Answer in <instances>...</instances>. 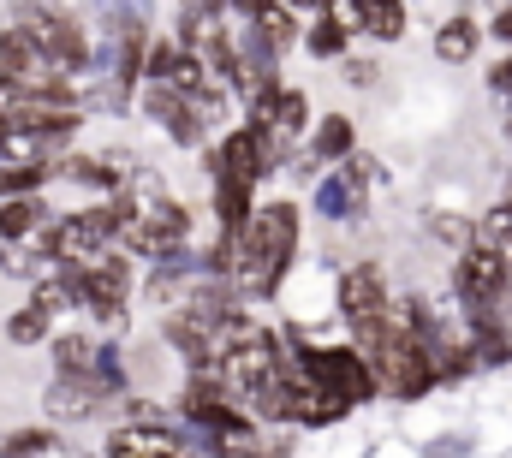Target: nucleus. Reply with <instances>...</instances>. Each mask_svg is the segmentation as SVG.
<instances>
[{"label":"nucleus","instance_id":"1","mask_svg":"<svg viewBox=\"0 0 512 458\" xmlns=\"http://www.w3.org/2000/svg\"><path fill=\"white\" fill-rule=\"evenodd\" d=\"M292 250H298V203L251 209V221H245L239 244H233V280H239L245 292H256V298H268V292L280 286Z\"/></svg>","mask_w":512,"mask_h":458},{"label":"nucleus","instance_id":"2","mask_svg":"<svg viewBox=\"0 0 512 458\" xmlns=\"http://www.w3.org/2000/svg\"><path fill=\"white\" fill-rule=\"evenodd\" d=\"M209 369H215V381H221V387H239V393L256 405V399L280 381L286 357H280V340H274L268 328H251V322H245L239 334H227V340H221V351H215V363H209Z\"/></svg>","mask_w":512,"mask_h":458},{"label":"nucleus","instance_id":"3","mask_svg":"<svg viewBox=\"0 0 512 458\" xmlns=\"http://www.w3.org/2000/svg\"><path fill=\"white\" fill-rule=\"evenodd\" d=\"M191 232V221H185V209L173 203V197H161V191H137L131 203H120V238H126L137 256H167L179 238Z\"/></svg>","mask_w":512,"mask_h":458},{"label":"nucleus","instance_id":"4","mask_svg":"<svg viewBox=\"0 0 512 458\" xmlns=\"http://www.w3.org/2000/svg\"><path fill=\"white\" fill-rule=\"evenodd\" d=\"M12 24L30 36L36 60H42L48 72H84V66H90V36H84V24H78V18L48 12V6H24Z\"/></svg>","mask_w":512,"mask_h":458},{"label":"nucleus","instance_id":"5","mask_svg":"<svg viewBox=\"0 0 512 458\" xmlns=\"http://www.w3.org/2000/svg\"><path fill=\"white\" fill-rule=\"evenodd\" d=\"M120 238V203H102V209H78V215H60L48 227V256L66 262V268H84L96 256H108V244Z\"/></svg>","mask_w":512,"mask_h":458},{"label":"nucleus","instance_id":"6","mask_svg":"<svg viewBox=\"0 0 512 458\" xmlns=\"http://www.w3.org/2000/svg\"><path fill=\"white\" fill-rule=\"evenodd\" d=\"M292 363H298L334 405H346V411L376 393V381H370V369H364V357H358L352 345H304Z\"/></svg>","mask_w":512,"mask_h":458},{"label":"nucleus","instance_id":"7","mask_svg":"<svg viewBox=\"0 0 512 458\" xmlns=\"http://www.w3.org/2000/svg\"><path fill=\"white\" fill-rule=\"evenodd\" d=\"M340 316H346L352 340L376 334L387 316H393V298H387V274L376 268V262H358V268H346V274H340Z\"/></svg>","mask_w":512,"mask_h":458},{"label":"nucleus","instance_id":"8","mask_svg":"<svg viewBox=\"0 0 512 458\" xmlns=\"http://www.w3.org/2000/svg\"><path fill=\"white\" fill-rule=\"evenodd\" d=\"M453 286H459V304H465L471 316H501V304L512 298V268L501 256H489V250L471 244V250L459 256Z\"/></svg>","mask_w":512,"mask_h":458},{"label":"nucleus","instance_id":"9","mask_svg":"<svg viewBox=\"0 0 512 458\" xmlns=\"http://www.w3.org/2000/svg\"><path fill=\"white\" fill-rule=\"evenodd\" d=\"M66 280H72L78 304H90L102 322H120V316H126V298H131V268H126V256H96V262L72 268Z\"/></svg>","mask_w":512,"mask_h":458},{"label":"nucleus","instance_id":"10","mask_svg":"<svg viewBox=\"0 0 512 458\" xmlns=\"http://www.w3.org/2000/svg\"><path fill=\"white\" fill-rule=\"evenodd\" d=\"M108 458H197L191 441L155 417H131L120 429H108Z\"/></svg>","mask_w":512,"mask_h":458},{"label":"nucleus","instance_id":"11","mask_svg":"<svg viewBox=\"0 0 512 458\" xmlns=\"http://www.w3.org/2000/svg\"><path fill=\"white\" fill-rule=\"evenodd\" d=\"M108 399H114V393H108V387H96V381H54L42 405H48V417H54V423H84V417L108 411Z\"/></svg>","mask_w":512,"mask_h":458},{"label":"nucleus","instance_id":"12","mask_svg":"<svg viewBox=\"0 0 512 458\" xmlns=\"http://www.w3.org/2000/svg\"><path fill=\"white\" fill-rule=\"evenodd\" d=\"M346 24H358V30H370L376 42H393V36H405V6H387V0H358V6H334Z\"/></svg>","mask_w":512,"mask_h":458},{"label":"nucleus","instance_id":"13","mask_svg":"<svg viewBox=\"0 0 512 458\" xmlns=\"http://www.w3.org/2000/svg\"><path fill=\"white\" fill-rule=\"evenodd\" d=\"M0 72L12 78V84H30V78H42L48 66L36 60V48H30V36L18 30V24H6L0 30Z\"/></svg>","mask_w":512,"mask_h":458},{"label":"nucleus","instance_id":"14","mask_svg":"<svg viewBox=\"0 0 512 458\" xmlns=\"http://www.w3.org/2000/svg\"><path fill=\"white\" fill-rule=\"evenodd\" d=\"M477 42H483V30H477V18H465V12H453V18L435 30V54H441L447 66H465V60L477 54Z\"/></svg>","mask_w":512,"mask_h":458},{"label":"nucleus","instance_id":"15","mask_svg":"<svg viewBox=\"0 0 512 458\" xmlns=\"http://www.w3.org/2000/svg\"><path fill=\"white\" fill-rule=\"evenodd\" d=\"M352 119L346 114H328L322 125H316V137H310V155L316 161H352Z\"/></svg>","mask_w":512,"mask_h":458},{"label":"nucleus","instance_id":"16","mask_svg":"<svg viewBox=\"0 0 512 458\" xmlns=\"http://www.w3.org/2000/svg\"><path fill=\"white\" fill-rule=\"evenodd\" d=\"M346 42H352V30H346V18L328 6L316 24H310V54H322V60H334V54H346Z\"/></svg>","mask_w":512,"mask_h":458},{"label":"nucleus","instance_id":"17","mask_svg":"<svg viewBox=\"0 0 512 458\" xmlns=\"http://www.w3.org/2000/svg\"><path fill=\"white\" fill-rule=\"evenodd\" d=\"M477 250L501 256V262L512 268V215H507V209H489V215L477 221Z\"/></svg>","mask_w":512,"mask_h":458},{"label":"nucleus","instance_id":"18","mask_svg":"<svg viewBox=\"0 0 512 458\" xmlns=\"http://www.w3.org/2000/svg\"><path fill=\"white\" fill-rule=\"evenodd\" d=\"M60 453V435L54 429H18L0 441V458H54Z\"/></svg>","mask_w":512,"mask_h":458},{"label":"nucleus","instance_id":"19","mask_svg":"<svg viewBox=\"0 0 512 458\" xmlns=\"http://www.w3.org/2000/svg\"><path fill=\"white\" fill-rule=\"evenodd\" d=\"M36 221H42V209H36L30 197H12V203H0V238H6V244L30 238V232H36Z\"/></svg>","mask_w":512,"mask_h":458},{"label":"nucleus","instance_id":"20","mask_svg":"<svg viewBox=\"0 0 512 458\" xmlns=\"http://www.w3.org/2000/svg\"><path fill=\"white\" fill-rule=\"evenodd\" d=\"M54 179V167H0V197L12 203V197H30L36 185H48Z\"/></svg>","mask_w":512,"mask_h":458},{"label":"nucleus","instance_id":"21","mask_svg":"<svg viewBox=\"0 0 512 458\" xmlns=\"http://www.w3.org/2000/svg\"><path fill=\"white\" fill-rule=\"evenodd\" d=\"M6 340L12 345H36V340H48V316L36 310V304H24L12 322H6Z\"/></svg>","mask_w":512,"mask_h":458},{"label":"nucleus","instance_id":"22","mask_svg":"<svg viewBox=\"0 0 512 458\" xmlns=\"http://www.w3.org/2000/svg\"><path fill=\"white\" fill-rule=\"evenodd\" d=\"M489 90H495V96H512V60H501V66L489 72Z\"/></svg>","mask_w":512,"mask_h":458},{"label":"nucleus","instance_id":"23","mask_svg":"<svg viewBox=\"0 0 512 458\" xmlns=\"http://www.w3.org/2000/svg\"><path fill=\"white\" fill-rule=\"evenodd\" d=\"M489 30H495V42H512V6L495 12V24H489Z\"/></svg>","mask_w":512,"mask_h":458},{"label":"nucleus","instance_id":"24","mask_svg":"<svg viewBox=\"0 0 512 458\" xmlns=\"http://www.w3.org/2000/svg\"><path fill=\"white\" fill-rule=\"evenodd\" d=\"M215 458H280V453H251L245 441H233V447H221V453H215Z\"/></svg>","mask_w":512,"mask_h":458},{"label":"nucleus","instance_id":"25","mask_svg":"<svg viewBox=\"0 0 512 458\" xmlns=\"http://www.w3.org/2000/svg\"><path fill=\"white\" fill-rule=\"evenodd\" d=\"M346 78H352V84H376V66H370V60H358V66H346Z\"/></svg>","mask_w":512,"mask_h":458},{"label":"nucleus","instance_id":"26","mask_svg":"<svg viewBox=\"0 0 512 458\" xmlns=\"http://www.w3.org/2000/svg\"><path fill=\"white\" fill-rule=\"evenodd\" d=\"M12 114V78H6V72H0V119Z\"/></svg>","mask_w":512,"mask_h":458},{"label":"nucleus","instance_id":"27","mask_svg":"<svg viewBox=\"0 0 512 458\" xmlns=\"http://www.w3.org/2000/svg\"><path fill=\"white\" fill-rule=\"evenodd\" d=\"M501 209H507V215H512V191H507V203H501Z\"/></svg>","mask_w":512,"mask_h":458},{"label":"nucleus","instance_id":"28","mask_svg":"<svg viewBox=\"0 0 512 458\" xmlns=\"http://www.w3.org/2000/svg\"><path fill=\"white\" fill-rule=\"evenodd\" d=\"M507 143H512V119H507Z\"/></svg>","mask_w":512,"mask_h":458},{"label":"nucleus","instance_id":"29","mask_svg":"<svg viewBox=\"0 0 512 458\" xmlns=\"http://www.w3.org/2000/svg\"><path fill=\"white\" fill-rule=\"evenodd\" d=\"M0 137H6V119H0Z\"/></svg>","mask_w":512,"mask_h":458}]
</instances>
